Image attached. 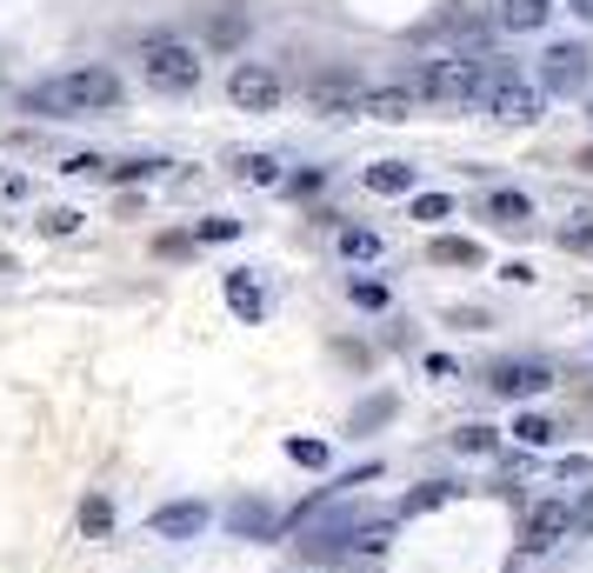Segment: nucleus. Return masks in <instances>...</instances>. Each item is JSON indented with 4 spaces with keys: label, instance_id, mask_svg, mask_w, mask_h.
Wrapping results in <instances>:
<instances>
[{
    "label": "nucleus",
    "instance_id": "7c9ffc66",
    "mask_svg": "<svg viewBox=\"0 0 593 573\" xmlns=\"http://www.w3.org/2000/svg\"><path fill=\"white\" fill-rule=\"evenodd\" d=\"M34 227H41V233H73V227H80V214H73V207H47Z\"/></svg>",
    "mask_w": 593,
    "mask_h": 573
},
{
    "label": "nucleus",
    "instance_id": "4468645a",
    "mask_svg": "<svg viewBox=\"0 0 593 573\" xmlns=\"http://www.w3.org/2000/svg\"><path fill=\"white\" fill-rule=\"evenodd\" d=\"M233 174L247 187H281V160L274 153H233Z\"/></svg>",
    "mask_w": 593,
    "mask_h": 573
},
{
    "label": "nucleus",
    "instance_id": "9d476101",
    "mask_svg": "<svg viewBox=\"0 0 593 573\" xmlns=\"http://www.w3.org/2000/svg\"><path fill=\"white\" fill-rule=\"evenodd\" d=\"M67 94H73V114H101V107H121V80L107 67H80L67 73Z\"/></svg>",
    "mask_w": 593,
    "mask_h": 573
},
{
    "label": "nucleus",
    "instance_id": "f8f14e48",
    "mask_svg": "<svg viewBox=\"0 0 593 573\" xmlns=\"http://www.w3.org/2000/svg\"><path fill=\"white\" fill-rule=\"evenodd\" d=\"M21 107H27V114H47V121H67V114H73V94H67V73H60V80H34V88L21 94Z\"/></svg>",
    "mask_w": 593,
    "mask_h": 573
},
{
    "label": "nucleus",
    "instance_id": "ddd939ff",
    "mask_svg": "<svg viewBox=\"0 0 593 573\" xmlns=\"http://www.w3.org/2000/svg\"><path fill=\"white\" fill-rule=\"evenodd\" d=\"M227 307H233L240 320H261V313H267V294H261V280H253L247 267L227 274Z\"/></svg>",
    "mask_w": 593,
    "mask_h": 573
},
{
    "label": "nucleus",
    "instance_id": "e433bc0d",
    "mask_svg": "<svg viewBox=\"0 0 593 573\" xmlns=\"http://www.w3.org/2000/svg\"><path fill=\"white\" fill-rule=\"evenodd\" d=\"M0 200H27V181L21 174H0Z\"/></svg>",
    "mask_w": 593,
    "mask_h": 573
},
{
    "label": "nucleus",
    "instance_id": "c85d7f7f",
    "mask_svg": "<svg viewBox=\"0 0 593 573\" xmlns=\"http://www.w3.org/2000/svg\"><path fill=\"white\" fill-rule=\"evenodd\" d=\"M60 174H73V181H107V160H101V153H73Z\"/></svg>",
    "mask_w": 593,
    "mask_h": 573
},
{
    "label": "nucleus",
    "instance_id": "6e6552de",
    "mask_svg": "<svg viewBox=\"0 0 593 573\" xmlns=\"http://www.w3.org/2000/svg\"><path fill=\"white\" fill-rule=\"evenodd\" d=\"M207 520H214L207 501H167V507L147 514V534H153V540H201Z\"/></svg>",
    "mask_w": 593,
    "mask_h": 573
},
{
    "label": "nucleus",
    "instance_id": "b1692460",
    "mask_svg": "<svg viewBox=\"0 0 593 573\" xmlns=\"http://www.w3.org/2000/svg\"><path fill=\"white\" fill-rule=\"evenodd\" d=\"M441 501H454V486L447 480H427V486H413V494L400 501V514H434Z\"/></svg>",
    "mask_w": 593,
    "mask_h": 573
},
{
    "label": "nucleus",
    "instance_id": "a878e982",
    "mask_svg": "<svg viewBox=\"0 0 593 573\" xmlns=\"http://www.w3.org/2000/svg\"><path fill=\"white\" fill-rule=\"evenodd\" d=\"M167 160H107V181H153Z\"/></svg>",
    "mask_w": 593,
    "mask_h": 573
},
{
    "label": "nucleus",
    "instance_id": "a211bd4d",
    "mask_svg": "<svg viewBox=\"0 0 593 573\" xmlns=\"http://www.w3.org/2000/svg\"><path fill=\"white\" fill-rule=\"evenodd\" d=\"M80 534H88V540H107V534H114V501H107V494L80 501Z\"/></svg>",
    "mask_w": 593,
    "mask_h": 573
},
{
    "label": "nucleus",
    "instance_id": "6ab92c4d",
    "mask_svg": "<svg viewBox=\"0 0 593 573\" xmlns=\"http://www.w3.org/2000/svg\"><path fill=\"white\" fill-rule=\"evenodd\" d=\"M506 434H514V440H521L527 454H540V447H554V434H560V427H554L547 414H521V421L506 427Z\"/></svg>",
    "mask_w": 593,
    "mask_h": 573
},
{
    "label": "nucleus",
    "instance_id": "9b49d317",
    "mask_svg": "<svg viewBox=\"0 0 593 573\" xmlns=\"http://www.w3.org/2000/svg\"><path fill=\"white\" fill-rule=\"evenodd\" d=\"M367 121H413L420 114V94L413 88H367Z\"/></svg>",
    "mask_w": 593,
    "mask_h": 573
},
{
    "label": "nucleus",
    "instance_id": "39448f33",
    "mask_svg": "<svg viewBox=\"0 0 593 573\" xmlns=\"http://www.w3.org/2000/svg\"><path fill=\"white\" fill-rule=\"evenodd\" d=\"M227 101H233L240 114H274V107H281V73H274V67H253V60L233 67V73H227Z\"/></svg>",
    "mask_w": 593,
    "mask_h": 573
},
{
    "label": "nucleus",
    "instance_id": "393cba45",
    "mask_svg": "<svg viewBox=\"0 0 593 573\" xmlns=\"http://www.w3.org/2000/svg\"><path fill=\"white\" fill-rule=\"evenodd\" d=\"M454 447H460V454H493V447H500V427L474 421V427H460V434H454Z\"/></svg>",
    "mask_w": 593,
    "mask_h": 573
},
{
    "label": "nucleus",
    "instance_id": "4be33fe9",
    "mask_svg": "<svg viewBox=\"0 0 593 573\" xmlns=\"http://www.w3.org/2000/svg\"><path fill=\"white\" fill-rule=\"evenodd\" d=\"M367 187L374 194H407L413 187V168H407V160H380V168H367Z\"/></svg>",
    "mask_w": 593,
    "mask_h": 573
},
{
    "label": "nucleus",
    "instance_id": "7ed1b4c3",
    "mask_svg": "<svg viewBox=\"0 0 593 573\" xmlns=\"http://www.w3.org/2000/svg\"><path fill=\"white\" fill-rule=\"evenodd\" d=\"M480 101H487V114L506 121V127H534V121L547 114V88H527V80H521V73H506V67L487 80V94H480Z\"/></svg>",
    "mask_w": 593,
    "mask_h": 573
},
{
    "label": "nucleus",
    "instance_id": "c756f323",
    "mask_svg": "<svg viewBox=\"0 0 593 573\" xmlns=\"http://www.w3.org/2000/svg\"><path fill=\"white\" fill-rule=\"evenodd\" d=\"M447 214H454L447 194H413V220H447Z\"/></svg>",
    "mask_w": 593,
    "mask_h": 573
},
{
    "label": "nucleus",
    "instance_id": "dca6fc26",
    "mask_svg": "<svg viewBox=\"0 0 593 573\" xmlns=\"http://www.w3.org/2000/svg\"><path fill=\"white\" fill-rule=\"evenodd\" d=\"M441 267H480L487 254H480V240H460V233H447V240H434V248H427Z\"/></svg>",
    "mask_w": 593,
    "mask_h": 573
},
{
    "label": "nucleus",
    "instance_id": "f257e3e1",
    "mask_svg": "<svg viewBox=\"0 0 593 573\" xmlns=\"http://www.w3.org/2000/svg\"><path fill=\"white\" fill-rule=\"evenodd\" d=\"M487 67L480 60H467V54H441V60H420L413 73H407V88L420 94V101H441V107H467V101H480L487 94Z\"/></svg>",
    "mask_w": 593,
    "mask_h": 573
},
{
    "label": "nucleus",
    "instance_id": "5701e85b",
    "mask_svg": "<svg viewBox=\"0 0 593 573\" xmlns=\"http://www.w3.org/2000/svg\"><path fill=\"white\" fill-rule=\"evenodd\" d=\"M341 254L347 261H380V233L374 227H341Z\"/></svg>",
    "mask_w": 593,
    "mask_h": 573
},
{
    "label": "nucleus",
    "instance_id": "20e7f679",
    "mask_svg": "<svg viewBox=\"0 0 593 573\" xmlns=\"http://www.w3.org/2000/svg\"><path fill=\"white\" fill-rule=\"evenodd\" d=\"M307 101H313V114H327V121H354V114L367 107V80H361L354 67H327V73L307 80Z\"/></svg>",
    "mask_w": 593,
    "mask_h": 573
},
{
    "label": "nucleus",
    "instance_id": "412c9836",
    "mask_svg": "<svg viewBox=\"0 0 593 573\" xmlns=\"http://www.w3.org/2000/svg\"><path fill=\"white\" fill-rule=\"evenodd\" d=\"M227 520H233V534H247V540H253V534H261V540L274 534V514H267V501H240Z\"/></svg>",
    "mask_w": 593,
    "mask_h": 573
},
{
    "label": "nucleus",
    "instance_id": "58836bf2",
    "mask_svg": "<svg viewBox=\"0 0 593 573\" xmlns=\"http://www.w3.org/2000/svg\"><path fill=\"white\" fill-rule=\"evenodd\" d=\"M573 168H586V174H593V147H580V160H573Z\"/></svg>",
    "mask_w": 593,
    "mask_h": 573
},
{
    "label": "nucleus",
    "instance_id": "f3484780",
    "mask_svg": "<svg viewBox=\"0 0 593 573\" xmlns=\"http://www.w3.org/2000/svg\"><path fill=\"white\" fill-rule=\"evenodd\" d=\"M487 214H493L500 227H527V220H534V200H527V194H514V187H500V194L487 200Z\"/></svg>",
    "mask_w": 593,
    "mask_h": 573
},
{
    "label": "nucleus",
    "instance_id": "423d86ee",
    "mask_svg": "<svg viewBox=\"0 0 593 573\" xmlns=\"http://www.w3.org/2000/svg\"><path fill=\"white\" fill-rule=\"evenodd\" d=\"M560 540H573V507L567 501H534L521 520V547L527 553H554Z\"/></svg>",
    "mask_w": 593,
    "mask_h": 573
},
{
    "label": "nucleus",
    "instance_id": "2eb2a0df",
    "mask_svg": "<svg viewBox=\"0 0 593 573\" xmlns=\"http://www.w3.org/2000/svg\"><path fill=\"white\" fill-rule=\"evenodd\" d=\"M547 0H506L500 8V27H514V34H534V27H547Z\"/></svg>",
    "mask_w": 593,
    "mask_h": 573
},
{
    "label": "nucleus",
    "instance_id": "bb28decb",
    "mask_svg": "<svg viewBox=\"0 0 593 573\" xmlns=\"http://www.w3.org/2000/svg\"><path fill=\"white\" fill-rule=\"evenodd\" d=\"M240 34H247V14H233V8L207 27V41H214V47H240Z\"/></svg>",
    "mask_w": 593,
    "mask_h": 573
},
{
    "label": "nucleus",
    "instance_id": "473e14b6",
    "mask_svg": "<svg viewBox=\"0 0 593 573\" xmlns=\"http://www.w3.org/2000/svg\"><path fill=\"white\" fill-rule=\"evenodd\" d=\"M233 233H240V220H227V214H214V220L194 227V240H233Z\"/></svg>",
    "mask_w": 593,
    "mask_h": 573
},
{
    "label": "nucleus",
    "instance_id": "cd10ccee",
    "mask_svg": "<svg viewBox=\"0 0 593 573\" xmlns=\"http://www.w3.org/2000/svg\"><path fill=\"white\" fill-rule=\"evenodd\" d=\"M287 460H294V467H313V473H320V467H327V447H320V440H300V434H294V440H287Z\"/></svg>",
    "mask_w": 593,
    "mask_h": 573
},
{
    "label": "nucleus",
    "instance_id": "4c0bfd02",
    "mask_svg": "<svg viewBox=\"0 0 593 573\" xmlns=\"http://www.w3.org/2000/svg\"><path fill=\"white\" fill-rule=\"evenodd\" d=\"M500 280H514V287H527V280H534V267H527V261H506V267H500Z\"/></svg>",
    "mask_w": 593,
    "mask_h": 573
},
{
    "label": "nucleus",
    "instance_id": "aec40b11",
    "mask_svg": "<svg viewBox=\"0 0 593 573\" xmlns=\"http://www.w3.org/2000/svg\"><path fill=\"white\" fill-rule=\"evenodd\" d=\"M387 540H394V520H354V540H347V553H387Z\"/></svg>",
    "mask_w": 593,
    "mask_h": 573
},
{
    "label": "nucleus",
    "instance_id": "0eeeda50",
    "mask_svg": "<svg viewBox=\"0 0 593 573\" xmlns=\"http://www.w3.org/2000/svg\"><path fill=\"white\" fill-rule=\"evenodd\" d=\"M586 73H593V54H586L580 41H560V47H547L540 88H547V94H580V88H586Z\"/></svg>",
    "mask_w": 593,
    "mask_h": 573
},
{
    "label": "nucleus",
    "instance_id": "f704fd0d",
    "mask_svg": "<svg viewBox=\"0 0 593 573\" xmlns=\"http://www.w3.org/2000/svg\"><path fill=\"white\" fill-rule=\"evenodd\" d=\"M560 480H593V460H586V454H573V460H560Z\"/></svg>",
    "mask_w": 593,
    "mask_h": 573
},
{
    "label": "nucleus",
    "instance_id": "f03ea898",
    "mask_svg": "<svg viewBox=\"0 0 593 573\" xmlns=\"http://www.w3.org/2000/svg\"><path fill=\"white\" fill-rule=\"evenodd\" d=\"M140 67H147V80L160 94H194L201 88V54L187 41H174V34H153L140 47Z\"/></svg>",
    "mask_w": 593,
    "mask_h": 573
},
{
    "label": "nucleus",
    "instance_id": "72a5a7b5",
    "mask_svg": "<svg viewBox=\"0 0 593 573\" xmlns=\"http://www.w3.org/2000/svg\"><path fill=\"white\" fill-rule=\"evenodd\" d=\"M573 534H580V540H593V486H586V501L573 507Z\"/></svg>",
    "mask_w": 593,
    "mask_h": 573
},
{
    "label": "nucleus",
    "instance_id": "c9c22d12",
    "mask_svg": "<svg viewBox=\"0 0 593 573\" xmlns=\"http://www.w3.org/2000/svg\"><path fill=\"white\" fill-rule=\"evenodd\" d=\"M394 414V400H374V406H361V414H354V427H374V421H387Z\"/></svg>",
    "mask_w": 593,
    "mask_h": 573
},
{
    "label": "nucleus",
    "instance_id": "1a4fd4ad",
    "mask_svg": "<svg viewBox=\"0 0 593 573\" xmlns=\"http://www.w3.org/2000/svg\"><path fill=\"white\" fill-rule=\"evenodd\" d=\"M487 387H493V393H506V400H534V393H547V387H554V367H547V360H500Z\"/></svg>",
    "mask_w": 593,
    "mask_h": 573
},
{
    "label": "nucleus",
    "instance_id": "ea45409f",
    "mask_svg": "<svg viewBox=\"0 0 593 573\" xmlns=\"http://www.w3.org/2000/svg\"><path fill=\"white\" fill-rule=\"evenodd\" d=\"M573 8H580V14H586V21H593V0H573Z\"/></svg>",
    "mask_w": 593,
    "mask_h": 573
},
{
    "label": "nucleus",
    "instance_id": "2f4dec72",
    "mask_svg": "<svg viewBox=\"0 0 593 573\" xmlns=\"http://www.w3.org/2000/svg\"><path fill=\"white\" fill-rule=\"evenodd\" d=\"M347 294H354V307H374V313L387 307V287L380 280H347Z\"/></svg>",
    "mask_w": 593,
    "mask_h": 573
}]
</instances>
